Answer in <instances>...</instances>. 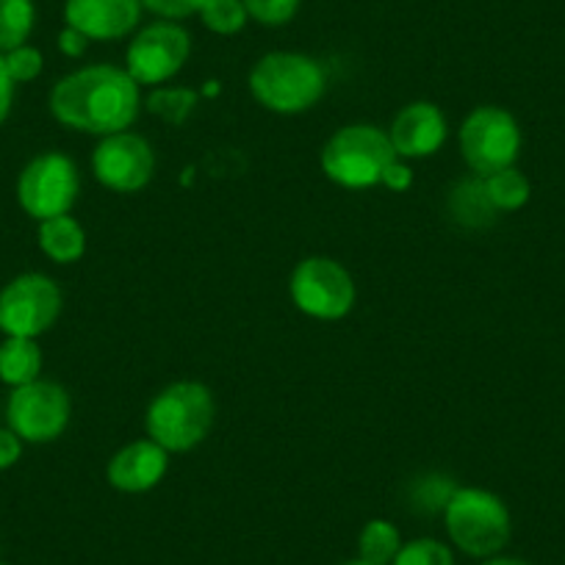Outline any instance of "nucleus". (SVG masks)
Here are the masks:
<instances>
[{"mask_svg": "<svg viewBox=\"0 0 565 565\" xmlns=\"http://www.w3.org/2000/svg\"><path fill=\"white\" fill-rule=\"evenodd\" d=\"M58 51L64 53L67 58H81L86 53V47H89V40H86L81 31L70 29V25H64L62 31H58V40H56Z\"/></svg>", "mask_w": 565, "mask_h": 565, "instance_id": "2f4dec72", "label": "nucleus"}, {"mask_svg": "<svg viewBox=\"0 0 565 565\" xmlns=\"http://www.w3.org/2000/svg\"><path fill=\"white\" fill-rule=\"evenodd\" d=\"M447 211L449 216H452V222H458V225L463 227H471V231H480V227L493 225L499 214V211L493 209L491 198H488L486 178L480 175L466 178V181H458L452 189H449Z\"/></svg>", "mask_w": 565, "mask_h": 565, "instance_id": "dca6fc26", "label": "nucleus"}, {"mask_svg": "<svg viewBox=\"0 0 565 565\" xmlns=\"http://www.w3.org/2000/svg\"><path fill=\"white\" fill-rule=\"evenodd\" d=\"M396 159L388 130L369 122L344 125L324 141L319 164L328 181L341 189L380 186L385 167Z\"/></svg>", "mask_w": 565, "mask_h": 565, "instance_id": "39448f33", "label": "nucleus"}, {"mask_svg": "<svg viewBox=\"0 0 565 565\" xmlns=\"http://www.w3.org/2000/svg\"><path fill=\"white\" fill-rule=\"evenodd\" d=\"M198 18L216 36H236L249 23V14L242 0H205Z\"/></svg>", "mask_w": 565, "mask_h": 565, "instance_id": "4be33fe9", "label": "nucleus"}, {"mask_svg": "<svg viewBox=\"0 0 565 565\" xmlns=\"http://www.w3.org/2000/svg\"><path fill=\"white\" fill-rule=\"evenodd\" d=\"M192 56V36L181 23L153 20L139 29L125 51V70L139 86H164L186 67Z\"/></svg>", "mask_w": 565, "mask_h": 565, "instance_id": "9d476101", "label": "nucleus"}, {"mask_svg": "<svg viewBox=\"0 0 565 565\" xmlns=\"http://www.w3.org/2000/svg\"><path fill=\"white\" fill-rule=\"evenodd\" d=\"M81 194V172L70 156L51 150L23 167L18 178V203L31 220L45 222L73 211Z\"/></svg>", "mask_w": 565, "mask_h": 565, "instance_id": "1a4fd4ad", "label": "nucleus"}, {"mask_svg": "<svg viewBox=\"0 0 565 565\" xmlns=\"http://www.w3.org/2000/svg\"><path fill=\"white\" fill-rule=\"evenodd\" d=\"M216 399L200 380H178L153 396L145 413V430L170 455L192 452L211 436Z\"/></svg>", "mask_w": 565, "mask_h": 565, "instance_id": "f03ea898", "label": "nucleus"}, {"mask_svg": "<svg viewBox=\"0 0 565 565\" xmlns=\"http://www.w3.org/2000/svg\"><path fill=\"white\" fill-rule=\"evenodd\" d=\"M247 84L258 106L291 117L322 100L328 92V73L308 53L271 51L253 64Z\"/></svg>", "mask_w": 565, "mask_h": 565, "instance_id": "7ed1b4c3", "label": "nucleus"}, {"mask_svg": "<svg viewBox=\"0 0 565 565\" xmlns=\"http://www.w3.org/2000/svg\"><path fill=\"white\" fill-rule=\"evenodd\" d=\"M341 565H374V563H369V559H347V563H341Z\"/></svg>", "mask_w": 565, "mask_h": 565, "instance_id": "72a5a7b5", "label": "nucleus"}, {"mask_svg": "<svg viewBox=\"0 0 565 565\" xmlns=\"http://www.w3.org/2000/svg\"><path fill=\"white\" fill-rule=\"evenodd\" d=\"M73 418V402L64 385L34 380L12 388L7 402V422L25 444H51L64 436Z\"/></svg>", "mask_w": 565, "mask_h": 565, "instance_id": "9b49d317", "label": "nucleus"}, {"mask_svg": "<svg viewBox=\"0 0 565 565\" xmlns=\"http://www.w3.org/2000/svg\"><path fill=\"white\" fill-rule=\"evenodd\" d=\"M56 122L78 134L108 136L128 130L141 108V86L117 64H86L56 81L47 97Z\"/></svg>", "mask_w": 565, "mask_h": 565, "instance_id": "f257e3e1", "label": "nucleus"}, {"mask_svg": "<svg viewBox=\"0 0 565 565\" xmlns=\"http://www.w3.org/2000/svg\"><path fill=\"white\" fill-rule=\"evenodd\" d=\"M141 0H67L64 25L81 31L89 42H117L141 23Z\"/></svg>", "mask_w": 565, "mask_h": 565, "instance_id": "4468645a", "label": "nucleus"}, {"mask_svg": "<svg viewBox=\"0 0 565 565\" xmlns=\"http://www.w3.org/2000/svg\"><path fill=\"white\" fill-rule=\"evenodd\" d=\"M488 198H491L493 209L497 211H519L530 203V178L519 170V167H508L493 175L486 178Z\"/></svg>", "mask_w": 565, "mask_h": 565, "instance_id": "412c9836", "label": "nucleus"}, {"mask_svg": "<svg viewBox=\"0 0 565 565\" xmlns=\"http://www.w3.org/2000/svg\"><path fill=\"white\" fill-rule=\"evenodd\" d=\"M23 444L12 427H0V471L18 466V460L23 458Z\"/></svg>", "mask_w": 565, "mask_h": 565, "instance_id": "c756f323", "label": "nucleus"}, {"mask_svg": "<svg viewBox=\"0 0 565 565\" xmlns=\"http://www.w3.org/2000/svg\"><path fill=\"white\" fill-rule=\"evenodd\" d=\"M242 3L253 23L266 25V29H280L297 18L302 0H242Z\"/></svg>", "mask_w": 565, "mask_h": 565, "instance_id": "393cba45", "label": "nucleus"}, {"mask_svg": "<svg viewBox=\"0 0 565 565\" xmlns=\"http://www.w3.org/2000/svg\"><path fill=\"white\" fill-rule=\"evenodd\" d=\"M36 242H40V249L53 260V264H62V266L75 264V260L84 258L86 253L84 225L70 214L40 222Z\"/></svg>", "mask_w": 565, "mask_h": 565, "instance_id": "f3484780", "label": "nucleus"}, {"mask_svg": "<svg viewBox=\"0 0 565 565\" xmlns=\"http://www.w3.org/2000/svg\"><path fill=\"white\" fill-rule=\"evenodd\" d=\"M3 58H7V70L9 75H12L14 84H31V81L40 78L42 70H45V56H42L40 47L29 45V42L14 47V51L3 53Z\"/></svg>", "mask_w": 565, "mask_h": 565, "instance_id": "a878e982", "label": "nucleus"}, {"mask_svg": "<svg viewBox=\"0 0 565 565\" xmlns=\"http://www.w3.org/2000/svg\"><path fill=\"white\" fill-rule=\"evenodd\" d=\"M402 548L399 530L385 519H372L358 535V557L374 565H391Z\"/></svg>", "mask_w": 565, "mask_h": 565, "instance_id": "6ab92c4d", "label": "nucleus"}, {"mask_svg": "<svg viewBox=\"0 0 565 565\" xmlns=\"http://www.w3.org/2000/svg\"><path fill=\"white\" fill-rule=\"evenodd\" d=\"M455 488L458 486L441 475L424 477V480H418L416 486H413V499H416V508L430 510V513L441 510L444 513V508H447V502H449V497H452Z\"/></svg>", "mask_w": 565, "mask_h": 565, "instance_id": "bb28decb", "label": "nucleus"}, {"mask_svg": "<svg viewBox=\"0 0 565 565\" xmlns=\"http://www.w3.org/2000/svg\"><path fill=\"white\" fill-rule=\"evenodd\" d=\"M205 0H141L145 12L153 14L156 20H170V23H183V20L200 14Z\"/></svg>", "mask_w": 565, "mask_h": 565, "instance_id": "cd10ccee", "label": "nucleus"}, {"mask_svg": "<svg viewBox=\"0 0 565 565\" xmlns=\"http://www.w3.org/2000/svg\"><path fill=\"white\" fill-rule=\"evenodd\" d=\"M62 308L58 282L42 271H25L0 289V333L40 339L58 322Z\"/></svg>", "mask_w": 565, "mask_h": 565, "instance_id": "6e6552de", "label": "nucleus"}, {"mask_svg": "<svg viewBox=\"0 0 565 565\" xmlns=\"http://www.w3.org/2000/svg\"><path fill=\"white\" fill-rule=\"evenodd\" d=\"M148 108L170 125H183L189 114L194 111V103H198V92L186 89V86H156L148 95Z\"/></svg>", "mask_w": 565, "mask_h": 565, "instance_id": "5701e85b", "label": "nucleus"}, {"mask_svg": "<svg viewBox=\"0 0 565 565\" xmlns=\"http://www.w3.org/2000/svg\"><path fill=\"white\" fill-rule=\"evenodd\" d=\"M482 565H530V563L519 557H502V554H497V557H488Z\"/></svg>", "mask_w": 565, "mask_h": 565, "instance_id": "473e14b6", "label": "nucleus"}, {"mask_svg": "<svg viewBox=\"0 0 565 565\" xmlns=\"http://www.w3.org/2000/svg\"><path fill=\"white\" fill-rule=\"evenodd\" d=\"M460 156L475 175L488 178L515 167L521 153L519 119L502 106H477L458 134Z\"/></svg>", "mask_w": 565, "mask_h": 565, "instance_id": "423d86ee", "label": "nucleus"}, {"mask_svg": "<svg viewBox=\"0 0 565 565\" xmlns=\"http://www.w3.org/2000/svg\"><path fill=\"white\" fill-rule=\"evenodd\" d=\"M0 565H7V563H0Z\"/></svg>", "mask_w": 565, "mask_h": 565, "instance_id": "f704fd0d", "label": "nucleus"}, {"mask_svg": "<svg viewBox=\"0 0 565 565\" xmlns=\"http://www.w3.org/2000/svg\"><path fill=\"white\" fill-rule=\"evenodd\" d=\"M92 172L97 183L119 194H136L156 175V153L145 136L134 130L100 136L92 153Z\"/></svg>", "mask_w": 565, "mask_h": 565, "instance_id": "f8f14e48", "label": "nucleus"}, {"mask_svg": "<svg viewBox=\"0 0 565 565\" xmlns=\"http://www.w3.org/2000/svg\"><path fill=\"white\" fill-rule=\"evenodd\" d=\"M14 89H18V84H14L12 75H9L7 58H3V53H0V125L7 122L9 114H12Z\"/></svg>", "mask_w": 565, "mask_h": 565, "instance_id": "7c9ffc66", "label": "nucleus"}, {"mask_svg": "<svg viewBox=\"0 0 565 565\" xmlns=\"http://www.w3.org/2000/svg\"><path fill=\"white\" fill-rule=\"evenodd\" d=\"M36 25L34 0H0V53L25 45Z\"/></svg>", "mask_w": 565, "mask_h": 565, "instance_id": "aec40b11", "label": "nucleus"}, {"mask_svg": "<svg viewBox=\"0 0 565 565\" xmlns=\"http://www.w3.org/2000/svg\"><path fill=\"white\" fill-rule=\"evenodd\" d=\"M291 302L297 311L319 322H339L355 308V280L350 269L328 255L300 260L289 280Z\"/></svg>", "mask_w": 565, "mask_h": 565, "instance_id": "0eeeda50", "label": "nucleus"}, {"mask_svg": "<svg viewBox=\"0 0 565 565\" xmlns=\"http://www.w3.org/2000/svg\"><path fill=\"white\" fill-rule=\"evenodd\" d=\"M167 471H170V452L153 438H139L111 455L106 480L119 493H148L164 480Z\"/></svg>", "mask_w": 565, "mask_h": 565, "instance_id": "2eb2a0df", "label": "nucleus"}, {"mask_svg": "<svg viewBox=\"0 0 565 565\" xmlns=\"http://www.w3.org/2000/svg\"><path fill=\"white\" fill-rule=\"evenodd\" d=\"M380 186L391 189V192H407L413 186V170L405 159L396 156L388 167H385L383 178H380Z\"/></svg>", "mask_w": 565, "mask_h": 565, "instance_id": "c85d7f7f", "label": "nucleus"}, {"mask_svg": "<svg viewBox=\"0 0 565 565\" xmlns=\"http://www.w3.org/2000/svg\"><path fill=\"white\" fill-rule=\"evenodd\" d=\"M449 136L447 114L430 100H413L399 108L388 128V139L399 159H430Z\"/></svg>", "mask_w": 565, "mask_h": 565, "instance_id": "ddd939ff", "label": "nucleus"}, {"mask_svg": "<svg viewBox=\"0 0 565 565\" xmlns=\"http://www.w3.org/2000/svg\"><path fill=\"white\" fill-rule=\"evenodd\" d=\"M42 374V350L36 339H20V335H7L0 341V383L20 388Z\"/></svg>", "mask_w": 565, "mask_h": 565, "instance_id": "a211bd4d", "label": "nucleus"}, {"mask_svg": "<svg viewBox=\"0 0 565 565\" xmlns=\"http://www.w3.org/2000/svg\"><path fill=\"white\" fill-rule=\"evenodd\" d=\"M391 565H455V554L447 543L436 537H416V541L402 543Z\"/></svg>", "mask_w": 565, "mask_h": 565, "instance_id": "b1692460", "label": "nucleus"}, {"mask_svg": "<svg viewBox=\"0 0 565 565\" xmlns=\"http://www.w3.org/2000/svg\"><path fill=\"white\" fill-rule=\"evenodd\" d=\"M449 541L469 557H497L510 541L513 519L502 497L475 486H458L444 508Z\"/></svg>", "mask_w": 565, "mask_h": 565, "instance_id": "20e7f679", "label": "nucleus"}]
</instances>
